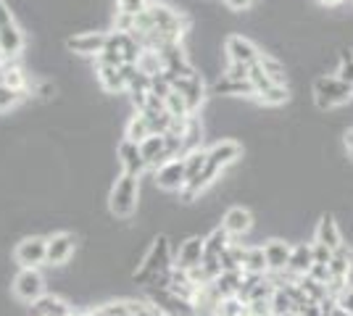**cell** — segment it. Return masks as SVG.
Here are the masks:
<instances>
[{
  "label": "cell",
  "instance_id": "7402d4cb",
  "mask_svg": "<svg viewBox=\"0 0 353 316\" xmlns=\"http://www.w3.org/2000/svg\"><path fill=\"white\" fill-rule=\"evenodd\" d=\"M314 266V245L311 242H298L293 245V256H290V264H288V269L298 274V277H303V274H309V269Z\"/></svg>",
  "mask_w": 353,
  "mask_h": 316
},
{
  "label": "cell",
  "instance_id": "5b68a950",
  "mask_svg": "<svg viewBox=\"0 0 353 316\" xmlns=\"http://www.w3.org/2000/svg\"><path fill=\"white\" fill-rule=\"evenodd\" d=\"M330 295H338L343 287H348L351 282V274H353V248L351 245H340L338 251L332 253L330 258Z\"/></svg>",
  "mask_w": 353,
  "mask_h": 316
},
{
  "label": "cell",
  "instance_id": "52a82bcc",
  "mask_svg": "<svg viewBox=\"0 0 353 316\" xmlns=\"http://www.w3.org/2000/svg\"><path fill=\"white\" fill-rule=\"evenodd\" d=\"M224 56L227 61H235V63H243V66H256L259 61H261V50L259 45L248 40V37H243V34H230L227 40H224Z\"/></svg>",
  "mask_w": 353,
  "mask_h": 316
},
{
  "label": "cell",
  "instance_id": "603a6c76",
  "mask_svg": "<svg viewBox=\"0 0 353 316\" xmlns=\"http://www.w3.org/2000/svg\"><path fill=\"white\" fill-rule=\"evenodd\" d=\"M32 308H34V314L37 316H72L74 308L69 303L59 298V295H43L37 303H32Z\"/></svg>",
  "mask_w": 353,
  "mask_h": 316
},
{
  "label": "cell",
  "instance_id": "f35d334b",
  "mask_svg": "<svg viewBox=\"0 0 353 316\" xmlns=\"http://www.w3.org/2000/svg\"><path fill=\"white\" fill-rule=\"evenodd\" d=\"M311 245H314V264H330V258H332V248H327V245H322V242L311 240Z\"/></svg>",
  "mask_w": 353,
  "mask_h": 316
},
{
  "label": "cell",
  "instance_id": "9a60e30c",
  "mask_svg": "<svg viewBox=\"0 0 353 316\" xmlns=\"http://www.w3.org/2000/svg\"><path fill=\"white\" fill-rule=\"evenodd\" d=\"M117 158H119V166H121L124 174L140 177V174L148 169L145 158H143V153H140V145H137V143H130V140H121V143H119Z\"/></svg>",
  "mask_w": 353,
  "mask_h": 316
},
{
  "label": "cell",
  "instance_id": "836d02e7",
  "mask_svg": "<svg viewBox=\"0 0 353 316\" xmlns=\"http://www.w3.org/2000/svg\"><path fill=\"white\" fill-rule=\"evenodd\" d=\"M148 6H150V0H117V14L134 16V19H137Z\"/></svg>",
  "mask_w": 353,
  "mask_h": 316
},
{
  "label": "cell",
  "instance_id": "83f0119b",
  "mask_svg": "<svg viewBox=\"0 0 353 316\" xmlns=\"http://www.w3.org/2000/svg\"><path fill=\"white\" fill-rule=\"evenodd\" d=\"M150 135H156L153 132V127H150V121L143 116V114H134L132 119H130V124H127V135H124V140H130V143H143V140H148Z\"/></svg>",
  "mask_w": 353,
  "mask_h": 316
},
{
  "label": "cell",
  "instance_id": "2e32d148",
  "mask_svg": "<svg viewBox=\"0 0 353 316\" xmlns=\"http://www.w3.org/2000/svg\"><path fill=\"white\" fill-rule=\"evenodd\" d=\"M240 153H243V148L237 145L235 140H219V143H214L208 148V164L214 166V169H219V171H224V169H230L240 158Z\"/></svg>",
  "mask_w": 353,
  "mask_h": 316
},
{
  "label": "cell",
  "instance_id": "b9f144b4",
  "mask_svg": "<svg viewBox=\"0 0 353 316\" xmlns=\"http://www.w3.org/2000/svg\"><path fill=\"white\" fill-rule=\"evenodd\" d=\"M327 316H353V314H348V311H343L340 306H335V308H332V311H330Z\"/></svg>",
  "mask_w": 353,
  "mask_h": 316
},
{
  "label": "cell",
  "instance_id": "44dd1931",
  "mask_svg": "<svg viewBox=\"0 0 353 316\" xmlns=\"http://www.w3.org/2000/svg\"><path fill=\"white\" fill-rule=\"evenodd\" d=\"M95 76L101 82V87L105 92H124L127 90V82L121 74V66H108V63H95Z\"/></svg>",
  "mask_w": 353,
  "mask_h": 316
},
{
  "label": "cell",
  "instance_id": "d590c367",
  "mask_svg": "<svg viewBox=\"0 0 353 316\" xmlns=\"http://www.w3.org/2000/svg\"><path fill=\"white\" fill-rule=\"evenodd\" d=\"M27 92H19L14 87H8V85H0V111H8V108H14L16 103H21V98H24Z\"/></svg>",
  "mask_w": 353,
  "mask_h": 316
},
{
  "label": "cell",
  "instance_id": "8fae6325",
  "mask_svg": "<svg viewBox=\"0 0 353 316\" xmlns=\"http://www.w3.org/2000/svg\"><path fill=\"white\" fill-rule=\"evenodd\" d=\"M108 45V32H79L66 40V48L77 53V56H88V59H98Z\"/></svg>",
  "mask_w": 353,
  "mask_h": 316
},
{
  "label": "cell",
  "instance_id": "8992f818",
  "mask_svg": "<svg viewBox=\"0 0 353 316\" xmlns=\"http://www.w3.org/2000/svg\"><path fill=\"white\" fill-rule=\"evenodd\" d=\"M45 256H48V238H40V235L24 238L14 251L16 264L21 269H37V266H43Z\"/></svg>",
  "mask_w": 353,
  "mask_h": 316
},
{
  "label": "cell",
  "instance_id": "277c9868",
  "mask_svg": "<svg viewBox=\"0 0 353 316\" xmlns=\"http://www.w3.org/2000/svg\"><path fill=\"white\" fill-rule=\"evenodd\" d=\"M24 50V32L19 30L11 6L0 0V53L6 59H19Z\"/></svg>",
  "mask_w": 353,
  "mask_h": 316
},
{
  "label": "cell",
  "instance_id": "cb8c5ba5",
  "mask_svg": "<svg viewBox=\"0 0 353 316\" xmlns=\"http://www.w3.org/2000/svg\"><path fill=\"white\" fill-rule=\"evenodd\" d=\"M243 271H245V274H269L264 245H245V253H243Z\"/></svg>",
  "mask_w": 353,
  "mask_h": 316
},
{
  "label": "cell",
  "instance_id": "ffe728a7",
  "mask_svg": "<svg viewBox=\"0 0 353 316\" xmlns=\"http://www.w3.org/2000/svg\"><path fill=\"white\" fill-rule=\"evenodd\" d=\"M140 153L145 158L148 169H159L161 164H166V137L150 135L148 140L140 143Z\"/></svg>",
  "mask_w": 353,
  "mask_h": 316
},
{
  "label": "cell",
  "instance_id": "6da1fadb",
  "mask_svg": "<svg viewBox=\"0 0 353 316\" xmlns=\"http://www.w3.org/2000/svg\"><path fill=\"white\" fill-rule=\"evenodd\" d=\"M311 95L319 111H332V108L353 103V85L343 82L338 74H322L314 79Z\"/></svg>",
  "mask_w": 353,
  "mask_h": 316
},
{
  "label": "cell",
  "instance_id": "1f68e13d",
  "mask_svg": "<svg viewBox=\"0 0 353 316\" xmlns=\"http://www.w3.org/2000/svg\"><path fill=\"white\" fill-rule=\"evenodd\" d=\"M272 316H288V314H295V303L293 298L288 295V290L285 287H277V293L272 295Z\"/></svg>",
  "mask_w": 353,
  "mask_h": 316
},
{
  "label": "cell",
  "instance_id": "8d00e7d4",
  "mask_svg": "<svg viewBox=\"0 0 353 316\" xmlns=\"http://www.w3.org/2000/svg\"><path fill=\"white\" fill-rule=\"evenodd\" d=\"M248 74L250 66H243V63H235V61H227V66L221 72V76H227V79H248Z\"/></svg>",
  "mask_w": 353,
  "mask_h": 316
},
{
  "label": "cell",
  "instance_id": "4dcf8cb0",
  "mask_svg": "<svg viewBox=\"0 0 353 316\" xmlns=\"http://www.w3.org/2000/svg\"><path fill=\"white\" fill-rule=\"evenodd\" d=\"M298 285H301V290L306 293V298L309 301H316V303H322L327 295H330V287L322 285V282H316V280H311L309 274H303L301 280H298Z\"/></svg>",
  "mask_w": 353,
  "mask_h": 316
},
{
  "label": "cell",
  "instance_id": "484cf974",
  "mask_svg": "<svg viewBox=\"0 0 353 316\" xmlns=\"http://www.w3.org/2000/svg\"><path fill=\"white\" fill-rule=\"evenodd\" d=\"M243 274L245 271H221L219 277L214 280V287L219 290L221 298H232L240 293V287H243Z\"/></svg>",
  "mask_w": 353,
  "mask_h": 316
},
{
  "label": "cell",
  "instance_id": "ac0fdd59",
  "mask_svg": "<svg viewBox=\"0 0 353 316\" xmlns=\"http://www.w3.org/2000/svg\"><path fill=\"white\" fill-rule=\"evenodd\" d=\"M314 240L327 245V248H332V251H338L340 245H345V242H343L340 224L335 222V216H332V213H324L322 219L316 222V227H314Z\"/></svg>",
  "mask_w": 353,
  "mask_h": 316
},
{
  "label": "cell",
  "instance_id": "7c38bea8",
  "mask_svg": "<svg viewBox=\"0 0 353 316\" xmlns=\"http://www.w3.org/2000/svg\"><path fill=\"white\" fill-rule=\"evenodd\" d=\"M169 82H172V87H174L185 101H188L192 114H195V111H201V105H203V101H206V85H203L201 74L174 76V79H169Z\"/></svg>",
  "mask_w": 353,
  "mask_h": 316
},
{
  "label": "cell",
  "instance_id": "4316f807",
  "mask_svg": "<svg viewBox=\"0 0 353 316\" xmlns=\"http://www.w3.org/2000/svg\"><path fill=\"white\" fill-rule=\"evenodd\" d=\"M230 245H232V238H230L221 227H216L211 235H206V256L203 258H216V261H219L221 253H224Z\"/></svg>",
  "mask_w": 353,
  "mask_h": 316
},
{
  "label": "cell",
  "instance_id": "74e56055",
  "mask_svg": "<svg viewBox=\"0 0 353 316\" xmlns=\"http://www.w3.org/2000/svg\"><path fill=\"white\" fill-rule=\"evenodd\" d=\"M335 301H338V306L343 308V311H348V314H353V285L343 287L338 295H335Z\"/></svg>",
  "mask_w": 353,
  "mask_h": 316
},
{
  "label": "cell",
  "instance_id": "ee69618b",
  "mask_svg": "<svg viewBox=\"0 0 353 316\" xmlns=\"http://www.w3.org/2000/svg\"><path fill=\"white\" fill-rule=\"evenodd\" d=\"M195 316H219V314H216V311H198V308H195Z\"/></svg>",
  "mask_w": 353,
  "mask_h": 316
},
{
  "label": "cell",
  "instance_id": "7bdbcfd3",
  "mask_svg": "<svg viewBox=\"0 0 353 316\" xmlns=\"http://www.w3.org/2000/svg\"><path fill=\"white\" fill-rule=\"evenodd\" d=\"M319 3H322V6H330V8H335V6H340L343 0H319Z\"/></svg>",
  "mask_w": 353,
  "mask_h": 316
},
{
  "label": "cell",
  "instance_id": "f1b7e54d",
  "mask_svg": "<svg viewBox=\"0 0 353 316\" xmlns=\"http://www.w3.org/2000/svg\"><path fill=\"white\" fill-rule=\"evenodd\" d=\"M259 63H261V69H264L266 76H269L274 85H288V69H285V63H282L280 59H274V56L264 53Z\"/></svg>",
  "mask_w": 353,
  "mask_h": 316
},
{
  "label": "cell",
  "instance_id": "3957f363",
  "mask_svg": "<svg viewBox=\"0 0 353 316\" xmlns=\"http://www.w3.org/2000/svg\"><path fill=\"white\" fill-rule=\"evenodd\" d=\"M137 200H140V180L121 171L108 193V209L119 219H130L137 209Z\"/></svg>",
  "mask_w": 353,
  "mask_h": 316
},
{
  "label": "cell",
  "instance_id": "ba28073f",
  "mask_svg": "<svg viewBox=\"0 0 353 316\" xmlns=\"http://www.w3.org/2000/svg\"><path fill=\"white\" fill-rule=\"evenodd\" d=\"M14 295L21 303H37L45 295V280L37 269H21L14 277Z\"/></svg>",
  "mask_w": 353,
  "mask_h": 316
},
{
  "label": "cell",
  "instance_id": "7a4b0ae2",
  "mask_svg": "<svg viewBox=\"0 0 353 316\" xmlns=\"http://www.w3.org/2000/svg\"><path fill=\"white\" fill-rule=\"evenodd\" d=\"M174 269V253H172V242L166 235H159L153 245H150V251L145 253L143 258V264H140V269L134 271V282L137 285H150L153 282V277H159L163 271H172Z\"/></svg>",
  "mask_w": 353,
  "mask_h": 316
},
{
  "label": "cell",
  "instance_id": "d6a6232c",
  "mask_svg": "<svg viewBox=\"0 0 353 316\" xmlns=\"http://www.w3.org/2000/svg\"><path fill=\"white\" fill-rule=\"evenodd\" d=\"M288 98H290L288 85H272L269 90L256 95V101H259V103H264V105H282V103H288Z\"/></svg>",
  "mask_w": 353,
  "mask_h": 316
},
{
  "label": "cell",
  "instance_id": "30bf717a",
  "mask_svg": "<svg viewBox=\"0 0 353 316\" xmlns=\"http://www.w3.org/2000/svg\"><path fill=\"white\" fill-rule=\"evenodd\" d=\"M203 256H206V238L192 235L185 242H179V248L174 253V269L192 271L195 266L203 264Z\"/></svg>",
  "mask_w": 353,
  "mask_h": 316
},
{
  "label": "cell",
  "instance_id": "ab89813d",
  "mask_svg": "<svg viewBox=\"0 0 353 316\" xmlns=\"http://www.w3.org/2000/svg\"><path fill=\"white\" fill-rule=\"evenodd\" d=\"M309 277L316 280V282H322V285H330V266L327 264H314L309 269Z\"/></svg>",
  "mask_w": 353,
  "mask_h": 316
},
{
  "label": "cell",
  "instance_id": "e575fe53",
  "mask_svg": "<svg viewBox=\"0 0 353 316\" xmlns=\"http://www.w3.org/2000/svg\"><path fill=\"white\" fill-rule=\"evenodd\" d=\"M335 74L343 79V82H348V85H353V53L351 50H343L338 59V72Z\"/></svg>",
  "mask_w": 353,
  "mask_h": 316
},
{
  "label": "cell",
  "instance_id": "f546056e",
  "mask_svg": "<svg viewBox=\"0 0 353 316\" xmlns=\"http://www.w3.org/2000/svg\"><path fill=\"white\" fill-rule=\"evenodd\" d=\"M163 105H166V111L174 116V119H190L192 111L190 105H188V101L179 95L176 90H172L169 95H166V101H163Z\"/></svg>",
  "mask_w": 353,
  "mask_h": 316
},
{
  "label": "cell",
  "instance_id": "9c48e42d",
  "mask_svg": "<svg viewBox=\"0 0 353 316\" xmlns=\"http://www.w3.org/2000/svg\"><path fill=\"white\" fill-rule=\"evenodd\" d=\"M156 185L166 193H182V187L188 185V169H185V156L172 158L156 169Z\"/></svg>",
  "mask_w": 353,
  "mask_h": 316
},
{
  "label": "cell",
  "instance_id": "e0dca14e",
  "mask_svg": "<svg viewBox=\"0 0 353 316\" xmlns=\"http://www.w3.org/2000/svg\"><path fill=\"white\" fill-rule=\"evenodd\" d=\"M264 253L269 271H285L288 264H290V256H293V245L288 240H282V238H269L264 242Z\"/></svg>",
  "mask_w": 353,
  "mask_h": 316
},
{
  "label": "cell",
  "instance_id": "4fadbf2b",
  "mask_svg": "<svg viewBox=\"0 0 353 316\" xmlns=\"http://www.w3.org/2000/svg\"><path fill=\"white\" fill-rule=\"evenodd\" d=\"M253 213L248 209H243V206H232V209L224 211V216H221V229L237 240V238H245L250 229H253Z\"/></svg>",
  "mask_w": 353,
  "mask_h": 316
},
{
  "label": "cell",
  "instance_id": "d4e9b609",
  "mask_svg": "<svg viewBox=\"0 0 353 316\" xmlns=\"http://www.w3.org/2000/svg\"><path fill=\"white\" fill-rule=\"evenodd\" d=\"M3 85H8L19 92H27V87H30V79L24 74V69L16 63V59H8L3 63Z\"/></svg>",
  "mask_w": 353,
  "mask_h": 316
},
{
  "label": "cell",
  "instance_id": "5bb4252c",
  "mask_svg": "<svg viewBox=\"0 0 353 316\" xmlns=\"http://www.w3.org/2000/svg\"><path fill=\"white\" fill-rule=\"evenodd\" d=\"M74 248H77V240L69 232H59L53 238H48V256H45V264L48 266H63L69 258H72Z\"/></svg>",
  "mask_w": 353,
  "mask_h": 316
},
{
  "label": "cell",
  "instance_id": "60d3db41",
  "mask_svg": "<svg viewBox=\"0 0 353 316\" xmlns=\"http://www.w3.org/2000/svg\"><path fill=\"white\" fill-rule=\"evenodd\" d=\"M230 11H248L250 6H253V0H221Z\"/></svg>",
  "mask_w": 353,
  "mask_h": 316
},
{
  "label": "cell",
  "instance_id": "d6986e66",
  "mask_svg": "<svg viewBox=\"0 0 353 316\" xmlns=\"http://www.w3.org/2000/svg\"><path fill=\"white\" fill-rule=\"evenodd\" d=\"M211 92L219 98H256V87L250 85V79H227L221 76L211 85Z\"/></svg>",
  "mask_w": 353,
  "mask_h": 316
}]
</instances>
